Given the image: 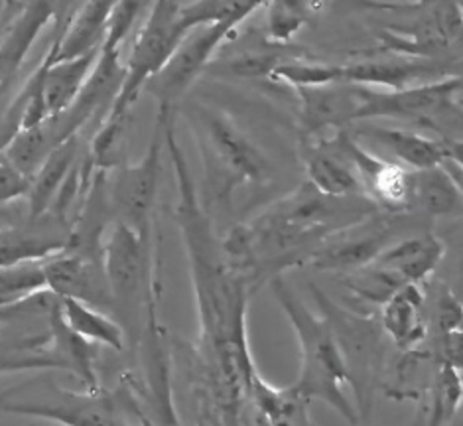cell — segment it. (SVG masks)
<instances>
[{
	"instance_id": "22",
	"label": "cell",
	"mask_w": 463,
	"mask_h": 426,
	"mask_svg": "<svg viewBox=\"0 0 463 426\" xmlns=\"http://www.w3.org/2000/svg\"><path fill=\"white\" fill-rule=\"evenodd\" d=\"M446 247L432 233L414 235L389 245L374 263L396 272L406 284H422L444 259Z\"/></svg>"
},
{
	"instance_id": "31",
	"label": "cell",
	"mask_w": 463,
	"mask_h": 426,
	"mask_svg": "<svg viewBox=\"0 0 463 426\" xmlns=\"http://www.w3.org/2000/svg\"><path fill=\"white\" fill-rule=\"evenodd\" d=\"M46 260H22V263L3 267V272H0V298H3V304L16 302L30 297V294L50 289Z\"/></svg>"
},
{
	"instance_id": "37",
	"label": "cell",
	"mask_w": 463,
	"mask_h": 426,
	"mask_svg": "<svg viewBox=\"0 0 463 426\" xmlns=\"http://www.w3.org/2000/svg\"><path fill=\"white\" fill-rule=\"evenodd\" d=\"M436 324L439 334L463 327V302L451 290H444L436 300Z\"/></svg>"
},
{
	"instance_id": "23",
	"label": "cell",
	"mask_w": 463,
	"mask_h": 426,
	"mask_svg": "<svg viewBox=\"0 0 463 426\" xmlns=\"http://www.w3.org/2000/svg\"><path fill=\"white\" fill-rule=\"evenodd\" d=\"M101 48L93 52H87L83 56H77L71 60L53 62L52 53L46 52L43 62H46V83H43V95H46L48 113L52 117H60L68 111L81 93L83 85L90 78L95 63L99 60Z\"/></svg>"
},
{
	"instance_id": "6",
	"label": "cell",
	"mask_w": 463,
	"mask_h": 426,
	"mask_svg": "<svg viewBox=\"0 0 463 426\" xmlns=\"http://www.w3.org/2000/svg\"><path fill=\"white\" fill-rule=\"evenodd\" d=\"M20 347L24 349V355L10 354L5 357V374L30 369H60L81 381L85 391L101 393L95 369V344L71 330L63 320L61 306L50 316L46 332L22 342Z\"/></svg>"
},
{
	"instance_id": "14",
	"label": "cell",
	"mask_w": 463,
	"mask_h": 426,
	"mask_svg": "<svg viewBox=\"0 0 463 426\" xmlns=\"http://www.w3.org/2000/svg\"><path fill=\"white\" fill-rule=\"evenodd\" d=\"M46 277L50 289L61 298H75L93 304L97 308H103L115 300L103 265L99 269L81 255H70L68 251H63L48 259Z\"/></svg>"
},
{
	"instance_id": "43",
	"label": "cell",
	"mask_w": 463,
	"mask_h": 426,
	"mask_svg": "<svg viewBox=\"0 0 463 426\" xmlns=\"http://www.w3.org/2000/svg\"><path fill=\"white\" fill-rule=\"evenodd\" d=\"M461 302H463V298H461Z\"/></svg>"
},
{
	"instance_id": "7",
	"label": "cell",
	"mask_w": 463,
	"mask_h": 426,
	"mask_svg": "<svg viewBox=\"0 0 463 426\" xmlns=\"http://www.w3.org/2000/svg\"><path fill=\"white\" fill-rule=\"evenodd\" d=\"M463 90L461 75H448L442 80L416 83L404 90H377L357 85L355 123L396 118L418 125H430L439 115L458 107V95Z\"/></svg>"
},
{
	"instance_id": "21",
	"label": "cell",
	"mask_w": 463,
	"mask_h": 426,
	"mask_svg": "<svg viewBox=\"0 0 463 426\" xmlns=\"http://www.w3.org/2000/svg\"><path fill=\"white\" fill-rule=\"evenodd\" d=\"M389 232L387 229H373L369 233H361L349 239H337L322 249L314 251L310 257L302 259L298 265L312 267L316 270H359L377 260V257L387 249Z\"/></svg>"
},
{
	"instance_id": "26",
	"label": "cell",
	"mask_w": 463,
	"mask_h": 426,
	"mask_svg": "<svg viewBox=\"0 0 463 426\" xmlns=\"http://www.w3.org/2000/svg\"><path fill=\"white\" fill-rule=\"evenodd\" d=\"M249 401L260 414L264 422L272 424H307V399L296 385L288 389L272 387L269 381H264L257 371L249 383Z\"/></svg>"
},
{
	"instance_id": "2",
	"label": "cell",
	"mask_w": 463,
	"mask_h": 426,
	"mask_svg": "<svg viewBox=\"0 0 463 426\" xmlns=\"http://www.w3.org/2000/svg\"><path fill=\"white\" fill-rule=\"evenodd\" d=\"M365 195H329L314 184L304 182L257 217L255 223L235 227L223 245L225 255L239 267L250 269L260 257H282L298 247L341 235L347 229L365 223L377 210ZM286 265V263H284Z\"/></svg>"
},
{
	"instance_id": "36",
	"label": "cell",
	"mask_w": 463,
	"mask_h": 426,
	"mask_svg": "<svg viewBox=\"0 0 463 426\" xmlns=\"http://www.w3.org/2000/svg\"><path fill=\"white\" fill-rule=\"evenodd\" d=\"M30 188V174L18 168L13 160L3 155V160H0V200H3V205H8L18 198H24V195L28 198Z\"/></svg>"
},
{
	"instance_id": "18",
	"label": "cell",
	"mask_w": 463,
	"mask_h": 426,
	"mask_svg": "<svg viewBox=\"0 0 463 426\" xmlns=\"http://www.w3.org/2000/svg\"><path fill=\"white\" fill-rule=\"evenodd\" d=\"M6 412L28 414V417L46 419L52 422L63 424H113L123 422L115 414L113 401L103 393H63V397L56 402H5Z\"/></svg>"
},
{
	"instance_id": "16",
	"label": "cell",
	"mask_w": 463,
	"mask_h": 426,
	"mask_svg": "<svg viewBox=\"0 0 463 426\" xmlns=\"http://www.w3.org/2000/svg\"><path fill=\"white\" fill-rule=\"evenodd\" d=\"M302 160L307 174V182L319 192L345 198V195H365L361 180L349 158L341 152L334 138L302 142ZM367 198V195H365Z\"/></svg>"
},
{
	"instance_id": "29",
	"label": "cell",
	"mask_w": 463,
	"mask_h": 426,
	"mask_svg": "<svg viewBox=\"0 0 463 426\" xmlns=\"http://www.w3.org/2000/svg\"><path fill=\"white\" fill-rule=\"evenodd\" d=\"M264 0H192L180 8V28L184 34L194 28L233 22L242 24Z\"/></svg>"
},
{
	"instance_id": "32",
	"label": "cell",
	"mask_w": 463,
	"mask_h": 426,
	"mask_svg": "<svg viewBox=\"0 0 463 426\" xmlns=\"http://www.w3.org/2000/svg\"><path fill=\"white\" fill-rule=\"evenodd\" d=\"M463 402L461 371L449 364L439 365L432 383V424H446L459 412Z\"/></svg>"
},
{
	"instance_id": "40",
	"label": "cell",
	"mask_w": 463,
	"mask_h": 426,
	"mask_svg": "<svg viewBox=\"0 0 463 426\" xmlns=\"http://www.w3.org/2000/svg\"><path fill=\"white\" fill-rule=\"evenodd\" d=\"M449 156L463 166V140H446Z\"/></svg>"
},
{
	"instance_id": "12",
	"label": "cell",
	"mask_w": 463,
	"mask_h": 426,
	"mask_svg": "<svg viewBox=\"0 0 463 426\" xmlns=\"http://www.w3.org/2000/svg\"><path fill=\"white\" fill-rule=\"evenodd\" d=\"M77 8H80V0H22L20 13L3 36V50H0L3 87H6L24 63L42 30L53 22L56 32H63Z\"/></svg>"
},
{
	"instance_id": "25",
	"label": "cell",
	"mask_w": 463,
	"mask_h": 426,
	"mask_svg": "<svg viewBox=\"0 0 463 426\" xmlns=\"http://www.w3.org/2000/svg\"><path fill=\"white\" fill-rule=\"evenodd\" d=\"M422 304L420 284L412 282L404 284L383 304V332L402 349L416 347L426 337Z\"/></svg>"
},
{
	"instance_id": "3",
	"label": "cell",
	"mask_w": 463,
	"mask_h": 426,
	"mask_svg": "<svg viewBox=\"0 0 463 426\" xmlns=\"http://www.w3.org/2000/svg\"><path fill=\"white\" fill-rule=\"evenodd\" d=\"M270 289L292 324L300 346V377L294 385L310 401H324L349 422H357L353 402L341 389L344 383H349V369L332 326L324 316L319 318L307 308L284 279L274 277Z\"/></svg>"
},
{
	"instance_id": "27",
	"label": "cell",
	"mask_w": 463,
	"mask_h": 426,
	"mask_svg": "<svg viewBox=\"0 0 463 426\" xmlns=\"http://www.w3.org/2000/svg\"><path fill=\"white\" fill-rule=\"evenodd\" d=\"M414 204L432 217L463 213L461 190L444 164L428 170H414Z\"/></svg>"
},
{
	"instance_id": "39",
	"label": "cell",
	"mask_w": 463,
	"mask_h": 426,
	"mask_svg": "<svg viewBox=\"0 0 463 426\" xmlns=\"http://www.w3.org/2000/svg\"><path fill=\"white\" fill-rule=\"evenodd\" d=\"M444 168L451 174V178L456 180V184L459 185V190H461V195H463V166H461V164L456 162L451 156H448L444 160Z\"/></svg>"
},
{
	"instance_id": "33",
	"label": "cell",
	"mask_w": 463,
	"mask_h": 426,
	"mask_svg": "<svg viewBox=\"0 0 463 426\" xmlns=\"http://www.w3.org/2000/svg\"><path fill=\"white\" fill-rule=\"evenodd\" d=\"M272 80L284 81L292 87H319L329 83H341V65L335 63H317L292 60L272 73Z\"/></svg>"
},
{
	"instance_id": "28",
	"label": "cell",
	"mask_w": 463,
	"mask_h": 426,
	"mask_svg": "<svg viewBox=\"0 0 463 426\" xmlns=\"http://www.w3.org/2000/svg\"><path fill=\"white\" fill-rule=\"evenodd\" d=\"M63 320L75 334H80L91 344L107 346L115 352L125 349V332L118 322L107 316L93 304H87L75 298H61Z\"/></svg>"
},
{
	"instance_id": "17",
	"label": "cell",
	"mask_w": 463,
	"mask_h": 426,
	"mask_svg": "<svg viewBox=\"0 0 463 426\" xmlns=\"http://www.w3.org/2000/svg\"><path fill=\"white\" fill-rule=\"evenodd\" d=\"M449 70L442 63L424 60L408 62H357L341 65V83L377 87V90H404L414 83H426L432 80L448 78Z\"/></svg>"
},
{
	"instance_id": "19",
	"label": "cell",
	"mask_w": 463,
	"mask_h": 426,
	"mask_svg": "<svg viewBox=\"0 0 463 426\" xmlns=\"http://www.w3.org/2000/svg\"><path fill=\"white\" fill-rule=\"evenodd\" d=\"M117 5L118 0H83L68 28L56 32V38L48 48L53 62L71 60L101 48L109 18Z\"/></svg>"
},
{
	"instance_id": "10",
	"label": "cell",
	"mask_w": 463,
	"mask_h": 426,
	"mask_svg": "<svg viewBox=\"0 0 463 426\" xmlns=\"http://www.w3.org/2000/svg\"><path fill=\"white\" fill-rule=\"evenodd\" d=\"M334 140L353 164L363 192L371 202L389 212H402L414 205V170H408L401 162L371 155L345 128H339Z\"/></svg>"
},
{
	"instance_id": "8",
	"label": "cell",
	"mask_w": 463,
	"mask_h": 426,
	"mask_svg": "<svg viewBox=\"0 0 463 426\" xmlns=\"http://www.w3.org/2000/svg\"><path fill=\"white\" fill-rule=\"evenodd\" d=\"M174 109L158 107L156 125L150 145L137 164L120 166L113 184V204L120 215L138 232L150 235V213L156 202L162 172V155L166 150V125Z\"/></svg>"
},
{
	"instance_id": "24",
	"label": "cell",
	"mask_w": 463,
	"mask_h": 426,
	"mask_svg": "<svg viewBox=\"0 0 463 426\" xmlns=\"http://www.w3.org/2000/svg\"><path fill=\"white\" fill-rule=\"evenodd\" d=\"M77 152H80V138L75 135L60 142L50 152L48 158L42 162V166L32 176V188L28 194V207L32 217H40L56 205L58 195L75 170Z\"/></svg>"
},
{
	"instance_id": "13",
	"label": "cell",
	"mask_w": 463,
	"mask_h": 426,
	"mask_svg": "<svg viewBox=\"0 0 463 426\" xmlns=\"http://www.w3.org/2000/svg\"><path fill=\"white\" fill-rule=\"evenodd\" d=\"M314 297L324 312V318L332 326L341 352H344L349 369V383H353L359 401H363L365 399L363 387H369V379L381 354L379 327L371 320L359 318L357 314L341 310L322 290L314 289Z\"/></svg>"
},
{
	"instance_id": "20",
	"label": "cell",
	"mask_w": 463,
	"mask_h": 426,
	"mask_svg": "<svg viewBox=\"0 0 463 426\" xmlns=\"http://www.w3.org/2000/svg\"><path fill=\"white\" fill-rule=\"evenodd\" d=\"M355 135L383 147L392 158H396V162L412 170L439 166L449 156L448 142L424 137L411 128L367 125L357 128Z\"/></svg>"
},
{
	"instance_id": "30",
	"label": "cell",
	"mask_w": 463,
	"mask_h": 426,
	"mask_svg": "<svg viewBox=\"0 0 463 426\" xmlns=\"http://www.w3.org/2000/svg\"><path fill=\"white\" fill-rule=\"evenodd\" d=\"M68 249L70 243L58 241V239L13 232V229L6 232L5 229L0 257H3V267H8L14 263H22V260H46L63 253V251Z\"/></svg>"
},
{
	"instance_id": "11",
	"label": "cell",
	"mask_w": 463,
	"mask_h": 426,
	"mask_svg": "<svg viewBox=\"0 0 463 426\" xmlns=\"http://www.w3.org/2000/svg\"><path fill=\"white\" fill-rule=\"evenodd\" d=\"M148 233L138 232L127 222H118L103 245V270L111 287L113 298L132 302L146 292L148 298L156 300L150 282V259L146 255Z\"/></svg>"
},
{
	"instance_id": "41",
	"label": "cell",
	"mask_w": 463,
	"mask_h": 426,
	"mask_svg": "<svg viewBox=\"0 0 463 426\" xmlns=\"http://www.w3.org/2000/svg\"><path fill=\"white\" fill-rule=\"evenodd\" d=\"M451 50L459 52L461 56H463V18H461V24H459V30H458L456 38H454V46H451Z\"/></svg>"
},
{
	"instance_id": "4",
	"label": "cell",
	"mask_w": 463,
	"mask_h": 426,
	"mask_svg": "<svg viewBox=\"0 0 463 426\" xmlns=\"http://www.w3.org/2000/svg\"><path fill=\"white\" fill-rule=\"evenodd\" d=\"M194 127H197L209 176L217 174L215 182L223 195H229L239 184H264L269 180L267 156L227 115L197 107L194 109Z\"/></svg>"
},
{
	"instance_id": "1",
	"label": "cell",
	"mask_w": 463,
	"mask_h": 426,
	"mask_svg": "<svg viewBox=\"0 0 463 426\" xmlns=\"http://www.w3.org/2000/svg\"><path fill=\"white\" fill-rule=\"evenodd\" d=\"M166 152L178 184L175 222L185 245L200 318V364L195 371L203 379L229 389H242L257 371L247 337L245 282L227 267L225 251L219 249L213 239L212 222L197 200L190 164L172 121L166 125Z\"/></svg>"
},
{
	"instance_id": "15",
	"label": "cell",
	"mask_w": 463,
	"mask_h": 426,
	"mask_svg": "<svg viewBox=\"0 0 463 426\" xmlns=\"http://www.w3.org/2000/svg\"><path fill=\"white\" fill-rule=\"evenodd\" d=\"M302 103L306 137L322 135L326 128H345L355 123L357 85L329 83L319 87H296Z\"/></svg>"
},
{
	"instance_id": "42",
	"label": "cell",
	"mask_w": 463,
	"mask_h": 426,
	"mask_svg": "<svg viewBox=\"0 0 463 426\" xmlns=\"http://www.w3.org/2000/svg\"><path fill=\"white\" fill-rule=\"evenodd\" d=\"M456 101H458V107H459V109H463V90L459 91V95H458V99H456Z\"/></svg>"
},
{
	"instance_id": "38",
	"label": "cell",
	"mask_w": 463,
	"mask_h": 426,
	"mask_svg": "<svg viewBox=\"0 0 463 426\" xmlns=\"http://www.w3.org/2000/svg\"><path fill=\"white\" fill-rule=\"evenodd\" d=\"M439 352H442L444 364H449L451 367L463 371V327L442 334Z\"/></svg>"
},
{
	"instance_id": "5",
	"label": "cell",
	"mask_w": 463,
	"mask_h": 426,
	"mask_svg": "<svg viewBox=\"0 0 463 426\" xmlns=\"http://www.w3.org/2000/svg\"><path fill=\"white\" fill-rule=\"evenodd\" d=\"M180 8L178 0H154L150 14L132 43L125 83L105 118H127L128 109L137 103L140 91L178 48L185 36L180 28Z\"/></svg>"
},
{
	"instance_id": "34",
	"label": "cell",
	"mask_w": 463,
	"mask_h": 426,
	"mask_svg": "<svg viewBox=\"0 0 463 426\" xmlns=\"http://www.w3.org/2000/svg\"><path fill=\"white\" fill-rule=\"evenodd\" d=\"M307 24L306 0H272L267 20L269 38L277 43H288L294 34Z\"/></svg>"
},
{
	"instance_id": "35",
	"label": "cell",
	"mask_w": 463,
	"mask_h": 426,
	"mask_svg": "<svg viewBox=\"0 0 463 426\" xmlns=\"http://www.w3.org/2000/svg\"><path fill=\"white\" fill-rule=\"evenodd\" d=\"M142 5H145V0H118V5L115 6L111 18H109L101 48L120 50V46H123V42L128 36L132 24H135L137 16L140 14Z\"/></svg>"
},
{
	"instance_id": "9",
	"label": "cell",
	"mask_w": 463,
	"mask_h": 426,
	"mask_svg": "<svg viewBox=\"0 0 463 426\" xmlns=\"http://www.w3.org/2000/svg\"><path fill=\"white\" fill-rule=\"evenodd\" d=\"M237 28L233 22H222L187 32L164 68L145 87L158 107L174 109Z\"/></svg>"
}]
</instances>
